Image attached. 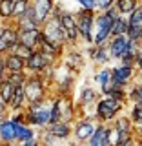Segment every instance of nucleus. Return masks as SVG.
I'll use <instances>...</instances> for the list:
<instances>
[{
    "mask_svg": "<svg viewBox=\"0 0 142 146\" xmlns=\"http://www.w3.org/2000/svg\"><path fill=\"white\" fill-rule=\"evenodd\" d=\"M115 7V0H97V13H108Z\"/></svg>",
    "mask_w": 142,
    "mask_h": 146,
    "instance_id": "obj_34",
    "label": "nucleus"
},
{
    "mask_svg": "<svg viewBox=\"0 0 142 146\" xmlns=\"http://www.w3.org/2000/svg\"><path fill=\"white\" fill-rule=\"evenodd\" d=\"M113 20L108 13H97L95 18V33H93V46H106L113 36Z\"/></svg>",
    "mask_w": 142,
    "mask_h": 146,
    "instance_id": "obj_5",
    "label": "nucleus"
},
{
    "mask_svg": "<svg viewBox=\"0 0 142 146\" xmlns=\"http://www.w3.org/2000/svg\"><path fill=\"white\" fill-rule=\"evenodd\" d=\"M139 82H140V84H142V73H140V75H139Z\"/></svg>",
    "mask_w": 142,
    "mask_h": 146,
    "instance_id": "obj_43",
    "label": "nucleus"
},
{
    "mask_svg": "<svg viewBox=\"0 0 142 146\" xmlns=\"http://www.w3.org/2000/svg\"><path fill=\"white\" fill-rule=\"evenodd\" d=\"M120 146H137V137H133V139H127V141H124Z\"/></svg>",
    "mask_w": 142,
    "mask_h": 146,
    "instance_id": "obj_39",
    "label": "nucleus"
},
{
    "mask_svg": "<svg viewBox=\"0 0 142 146\" xmlns=\"http://www.w3.org/2000/svg\"><path fill=\"white\" fill-rule=\"evenodd\" d=\"M113 128H117L118 133L122 135V143L127 139H133V137H137V128L133 126V122L129 121V117L127 115H118L117 121L111 124Z\"/></svg>",
    "mask_w": 142,
    "mask_h": 146,
    "instance_id": "obj_17",
    "label": "nucleus"
},
{
    "mask_svg": "<svg viewBox=\"0 0 142 146\" xmlns=\"http://www.w3.org/2000/svg\"><path fill=\"white\" fill-rule=\"evenodd\" d=\"M60 24L64 29V35H66L67 40V48H75L80 40V33H79V26H77V18L75 13L71 11H60Z\"/></svg>",
    "mask_w": 142,
    "mask_h": 146,
    "instance_id": "obj_10",
    "label": "nucleus"
},
{
    "mask_svg": "<svg viewBox=\"0 0 142 146\" xmlns=\"http://www.w3.org/2000/svg\"><path fill=\"white\" fill-rule=\"evenodd\" d=\"M46 130H48L49 133L58 141V143H62V141H69L73 137V124H69V122H57V124L48 126Z\"/></svg>",
    "mask_w": 142,
    "mask_h": 146,
    "instance_id": "obj_19",
    "label": "nucleus"
},
{
    "mask_svg": "<svg viewBox=\"0 0 142 146\" xmlns=\"http://www.w3.org/2000/svg\"><path fill=\"white\" fill-rule=\"evenodd\" d=\"M98 122L95 121V117H80L73 124V139L79 144H88V141L93 137L95 130H97Z\"/></svg>",
    "mask_w": 142,
    "mask_h": 146,
    "instance_id": "obj_7",
    "label": "nucleus"
},
{
    "mask_svg": "<svg viewBox=\"0 0 142 146\" xmlns=\"http://www.w3.org/2000/svg\"><path fill=\"white\" fill-rule=\"evenodd\" d=\"M7 117H9V108H7L6 104L2 102V100H0V122H2V121H6Z\"/></svg>",
    "mask_w": 142,
    "mask_h": 146,
    "instance_id": "obj_38",
    "label": "nucleus"
},
{
    "mask_svg": "<svg viewBox=\"0 0 142 146\" xmlns=\"http://www.w3.org/2000/svg\"><path fill=\"white\" fill-rule=\"evenodd\" d=\"M127 117H129V121L133 122V126L137 128V131H140V130H142V108L131 106V108H129V113H127Z\"/></svg>",
    "mask_w": 142,
    "mask_h": 146,
    "instance_id": "obj_30",
    "label": "nucleus"
},
{
    "mask_svg": "<svg viewBox=\"0 0 142 146\" xmlns=\"http://www.w3.org/2000/svg\"><path fill=\"white\" fill-rule=\"evenodd\" d=\"M27 75H29L27 71L26 73H7V80L15 86H24L27 80Z\"/></svg>",
    "mask_w": 142,
    "mask_h": 146,
    "instance_id": "obj_32",
    "label": "nucleus"
},
{
    "mask_svg": "<svg viewBox=\"0 0 142 146\" xmlns=\"http://www.w3.org/2000/svg\"><path fill=\"white\" fill-rule=\"evenodd\" d=\"M95 82L100 86V90L109 88L113 84V75H111V68H100V70L95 73Z\"/></svg>",
    "mask_w": 142,
    "mask_h": 146,
    "instance_id": "obj_23",
    "label": "nucleus"
},
{
    "mask_svg": "<svg viewBox=\"0 0 142 146\" xmlns=\"http://www.w3.org/2000/svg\"><path fill=\"white\" fill-rule=\"evenodd\" d=\"M88 57L91 58V62L98 64V66H102V68H106V64L111 60V53H109L108 44L106 46H89Z\"/></svg>",
    "mask_w": 142,
    "mask_h": 146,
    "instance_id": "obj_18",
    "label": "nucleus"
},
{
    "mask_svg": "<svg viewBox=\"0 0 142 146\" xmlns=\"http://www.w3.org/2000/svg\"><path fill=\"white\" fill-rule=\"evenodd\" d=\"M127 29H129V20H127V17H118L115 20V24H113V36H126Z\"/></svg>",
    "mask_w": 142,
    "mask_h": 146,
    "instance_id": "obj_29",
    "label": "nucleus"
},
{
    "mask_svg": "<svg viewBox=\"0 0 142 146\" xmlns=\"http://www.w3.org/2000/svg\"><path fill=\"white\" fill-rule=\"evenodd\" d=\"M36 131L35 128H31L29 124H24L18 128V135H17V144H22V143H27V141H33L36 139Z\"/></svg>",
    "mask_w": 142,
    "mask_h": 146,
    "instance_id": "obj_28",
    "label": "nucleus"
},
{
    "mask_svg": "<svg viewBox=\"0 0 142 146\" xmlns=\"http://www.w3.org/2000/svg\"><path fill=\"white\" fill-rule=\"evenodd\" d=\"M29 0H15V11H13V22H17L20 17L26 15L27 7H29Z\"/></svg>",
    "mask_w": 142,
    "mask_h": 146,
    "instance_id": "obj_31",
    "label": "nucleus"
},
{
    "mask_svg": "<svg viewBox=\"0 0 142 146\" xmlns=\"http://www.w3.org/2000/svg\"><path fill=\"white\" fill-rule=\"evenodd\" d=\"M135 70H137V73H142V48L139 49V53H137V58H135Z\"/></svg>",
    "mask_w": 142,
    "mask_h": 146,
    "instance_id": "obj_37",
    "label": "nucleus"
},
{
    "mask_svg": "<svg viewBox=\"0 0 142 146\" xmlns=\"http://www.w3.org/2000/svg\"><path fill=\"white\" fill-rule=\"evenodd\" d=\"M7 73H26V60H22L20 57H17L15 53H9L4 57Z\"/></svg>",
    "mask_w": 142,
    "mask_h": 146,
    "instance_id": "obj_21",
    "label": "nucleus"
},
{
    "mask_svg": "<svg viewBox=\"0 0 142 146\" xmlns=\"http://www.w3.org/2000/svg\"><path fill=\"white\" fill-rule=\"evenodd\" d=\"M49 82L42 75H27V80L24 84V93H26V108L40 104L51 97Z\"/></svg>",
    "mask_w": 142,
    "mask_h": 146,
    "instance_id": "obj_1",
    "label": "nucleus"
},
{
    "mask_svg": "<svg viewBox=\"0 0 142 146\" xmlns=\"http://www.w3.org/2000/svg\"><path fill=\"white\" fill-rule=\"evenodd\" d=\"M86 146H111L108 141V126L106 124H98L97 130H95L93 137L88 141Z\"/></svg>",
    "mask_w": 142,
    "mask_h": 146,
    "instance_id": "obj_22",
    "label": "nucleus"
},
{
    "mask_svg": "<svg viewBox=\"0 0 142 146\" xmlns=\"http://www.w3.org/2000/svg\"><path fill=\"white\" fill-rule=\"evenodd\" d=\"M64 146H82V144H79V143H75V141H71V143H66Z\"/></svg>",
    "mask_w": 142,
    "mask_h": 146,
    "instance_id": "obj_40",
    "label": "nucleus"
},
{
    "mask_svg": "<svg viewBox=\"0 0 142 146\" xmlns=\"http://www.w3.org/2000/svg\"><path fill=\"white\" fill-rule=\"evenodd\" d=\"M137 6H139L137 0H115V7L118 9V13L122 17H129L137 9Z\"/></svg>",
    "mask_w": 142,
    "mask_h": 146,
    "instance_id": "obj_27",
    "label": "nucleus"
},
{
    "mask_svg": "<svg viewBox=\"0 0 142 146\" xmlns=\"http://www.w3.org/2000/svg\"><path fill=\"white\" fill-rule=\"evenodd\" d=\"M51 100H53V93L48 100L35 106H27L26 108V117H27V124L31 128H40L46 130L51 124Z\"/></svg>",
    "mask_w": 142,
    "mask_h": 146,
    "instance_id": "obj_4",
    "label": "nucleus"
},
{
    "mask_svg": "<svg viewBox=\"0 0 142 146\" xmlns=\"http://www.w3.org/2000/svg\"><path fill=\"white\" fill-rule=\"evenodd\" d=\"M15 88H17V86H15V84H11V82H9L7 79L0 82V100H2L6 106H9V102H11L13 93H15Z\"/></svg>",
    "mask_w": 142,
    "mask_h": 146,
    "instance_id": "obj_26",
    "label": "nucleus"
},
{
    "mask_svg": "<svg viewBox=\"0 0 142 146\" xmlns=\"http://www.w3.org/2000/svg\"><path fill=\"white\" fill-rule=\"evenodd\" d=\"M13 11H15V0H0V18L4 24L13 22Z\"/></svg>",
    "mask_w": 142,
    "mask_h": 146,
    "instance_id": "obj_25",
    "label": "nucleus"
},
{
    "mask_svg": "<svg viewBox=\"0 0 142 146\" xmlns=\"http://www.w3.org/2000/svg\"><path fill=\"white\" fill-rule=\"evenodd\" d=\"M75 18H77V26H79L80 40L86 42L88 46H93V33H95V18H97V13L79 9V11L75 13Z\"/></svg>",
    "mask_w": 142,
    "mask_h": 146,
    "instance_id": "obj_6",
    "label": "nucleus"
},
{
    "mask_svg": "<svg viewBox=\"0 0 142 146\" xmlns=\"http://www.w3.org/2000/svg\"><path fill=\"white\" fill-rule=\"evenodd\" d=\"M7 79V70H6V62H4V57L0 55V82Z\"/></svg>",
    "mask_w": 142,
    "mask_h": 146,
    "instance_id": "obj_36",
    "label": "nucleus"
},
{
    "mask_svg": "<svg viewBox=\"0 0 142 146\" xmlns=\"http://www.w3.org/2000/svg\"><path fill=\"white\" fill-rule=\"evenodd\" d=\"M60 11L62 9L57 6L53 17L40 27V31H42V38L48 40L49 44L57 46V48L67 49V40H66V35H64V29H62V24H60Z\"/></svg>",
    "mask_w": 142,
    "mask_h": 146,
    "instance_id": "obj_3",
    "label": "nucleus"
},
{
    "mask_svg": "<svg viewBox=\"0 0 142 146\" xmlns=\"http://www.w3.org/2000/svg\"><path fill=\"white\" fill-rule=\"evenodd\" d=\"M13 53H15L17 57H20L22 60H26V62H27V60L31 58V55H33L35 51H33V49H29V48H26V46H22V44H18L17 48L13 49Z\"/></svg>",
    "mask_w": 142,
    "mask_h": 146,
    "instance_id": "obj_33",
    "label": "nucleus"
},
{
    "mask_svg": "<svg viewBox=\"0 0 142 146\" xmlns=\"http://www.w3.org/2000/svg\"><path fill=\"white\" fill-rule=\"evenodd\" d=\"M0 146H2V144H0Z\"/></svg>",
    "mask_w": 142,
    "mask_h": 146,
    "instance_id": "obj_44",
    "label": "nucleus"
},
{
    "mask_svg": "<svg viewBox=\"0 0 142 146\" xmlns=\"http://www.w3.org/2000/svg\"><path fill=\"white\" fill-rule=\"evenodd\" d=\"M137 137H142V130H140V131H137Z\"/></svg>",
    "mask_w": 142,
    "mask_h": 146,
    "instance_id": "obj_42",
    "label": "nucleus"
},
{
    "mask_svg": "<svg viewBox=\"0 0 142 146\" xmlns=\"http://www.w3.org/2000/svg\"><path fill=\"white\" fill-rule=\"evenodd\" d=\"M127 100H131V106L142 108V84L139 80L129 86V90H127Z\"/></svg>",
    "mask_w": 142,
    "mask_h": 146,
    "instance_id": "obj_24",
    "label": "nucleus"
},
{
    "mask_svg": "<svg viewBox=\"0 0 142 146\" xmlns=\"http://www.w3.org/2000/svg\"><path fill=\"white\" fill-rule=\"evenodd\" d=\"M108 48H109V53H111V58H115V60L120 62V58L124 57L126 53L139 51L142 48V44L133 42V40H129L127 36H113L108 42Z\"/></svg>",
    "mask_w": 142,
    "mask_h": 146,
    "instance_id": "obj_9",
    "label": "nucleus"
},
{
    "mask_svg": "<svg viewBox=\"0 0 142 146\" xmlns=\"http://www.w3.org/2000/svg\"><path fill=\"white\" fill-rule=\"evenodd\" d=\"M122 110H124V104L117 102V100H113L109 97H100L98 102L95 104L93 117L98 124L111 126L113 122L117 121V117L122 115Z\"/></svg>",
    "mask_w": 142,
    "mask_h": 146,
    "instance_id": "obj_2",
    "label": "nucleus"
},
{
    "mask_svg": "<svg viewBox=\"0 0 142 146\" xmlns=\"http://www.w3.org/2000/svg\"><path fill=\"white\" fill-rule=\"evenodd\" d=\"M33 4V11H35V18H36V24L42 27L49 18L53 17L55 9H57V4L51 2V0H35Z\"/></svg>",
    "mask_w": 142,
    "mask_h": 146,
    "instance_id": "obj_13",
    "label": "nucleus"
},
{
    "mask_svg": "<svg viewBox=\"0 0 142 146\" xmlns=\"http://www.w3.org/2000/svg\"><path fill=\"white\" fill-rule=\"evenodd\" d=\"M55 66H57V62L53 58H49L46 53L36 49L31 55V58L26 62V71H29V75H42V73H46L48 70H51Z\"/></svg>",
    "mask_w": 142,
    "mask_h": 146,
    "instance_id": "obj_12",
    "label": "nucleus"
},
{
    "mask_svg": "<svg viewBox=\"0 0 142 146\" xmlns=\"http://www.w3.org/2000/svg\"><path fill=\"white\" fill-rule=\"evenodd\" d=\"M79 6H80V9H84V11L97 13V0H80Z\"/></svg>",
    "mask_w": 142,
    "mask_h": 146,
    "instance_id": "obj_35",
    "label": "nucleus"
},
{
    "mask_svg": "<svg viewBox=\"0 0 142 146\" xmlns=\"http://www.w3.org/2000/svg\"><path fill=\"white\" fill-rule=\"evenodd\" d=\"M18 128H20V124L13 122L9 117L0 122V144H17Z\"/></svg>",
    "mask_w": 142,
    "mask_h": 146,
    "instance_id": "obj_15",
    "label": "nucleus"
},
{
    "mask_svg": "<svg viewBox=\"0 0 142 146\" xmlns=\"http://www.w3.org/2000/svg\"><path fill=\"white\" fill-rule=\"evenodd\" d=\"M62 64L66 66V70L73 73V75H77L82 68H84V64H86V58H84V55H82L80 51H77L75 48H67V51L66 55L62 57Z\"/></svg>",
    "mask_w": 142,
    "mask_h": 146,
    "instance_id": "obj_14",
    "label": "nucleus"
},
{
    "mask_svg": "<svg viewBox=\"0 0 142 146\" xmlns=\"http://www.w3.org/2000/svg\"><path fill=\"white\" fill-rule=\"evenodd\" d=\"M98 91L91 86H84L80 88V95H79V102H77V108H79V117L82 113V110H88L89 106H93L95 110V104L98 102Z\"/></svg>",
    "mask_w": 142,
    "mask_h": 146,
    "instance_id": "obj_16",
    "label": "nucleus"
},
{
    "mask_svg": "<svg viewBox=\"0 0 142 146\" xmlns=\"http://www.w3.org/2000/svg\"><path fill=\"white\" fill-rule=\"evenodd\" d=\"M17 46H18V29L15 27V24L13 22L2 24V27H0V55L6 57V55L13 53Z\"/></svg>",
    "mask_w": 142,
    "mask_h": 146,
    "instance_id": "obj_11",
    "label": "nucleus"
},
{
    "mask_svg": "<svg viewBox=\"0 0 142 146\" xmlns=\"http://www.w3.org/2000/svg\"><path fill=\"white\" fill-rule=\"evenodd\" d=\"M111 75H113V88L118 90H129V86L137 80V70L131 66H122V64H117V66L111 68Z\"/></svg>",
    "mask_w": 142,
    "mask_h": 146,
    "instance_id": "obj_8",
    "label": "nucleus"
},
{
    "mask_svg": "<svg viewBox=\"0 0 142 146\" xmlns=\"http://www.w3.org/2000/svg\"><path fill=\"white\" fill-rule=\"evenodd\" d=\"M137 146H142V137H137Z\"/></svg>",
    "mask_w": 142,
    "mask_h": 146,
    "instance_id": "obj_41",
    "label": "nucleus"
},
{
    "mask_svg": "<svg viewBox=\"0 0 142 146\" xmlns=\"http://www.w3.org/2000/svg\"><path fill=\"white\" fill-rule=\"evenodd\" d=\"M40 38H42V31L40 29H31V31H22V33H18V44L33 49V51L38 49Z\"/></svg>",
    "mask_w": 142,
    "mask_h": 146,
    "instance_id": "obj_20",
    "label": "nucleus"
}]
</instances>
